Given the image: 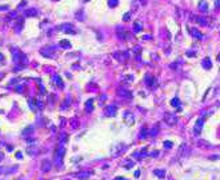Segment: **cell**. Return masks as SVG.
I'll use <instances>...</instances> for the list:
<instances>
[{
  "mask_svg": "<svg viewBox=\"0 0 220 180\" xmlns=\"http://www.w3.org/2000/svg\"><path fill=\"white\" fill-rule=\"evenodd\" d=\"M164 122H165L168 126H175L176 123H178V116L175 115V113H169V112H167L165 115H164Z\"/></svg>",
  "mask_w": 220,
  "mask_h": 180,
  "instance_id": "cell-1",
  "label": "cell"
},
{
  "mask_svg": "<svg viewBox=\"0 0 220 180\" xmlns=\"http://www.w3.org/2000/svg\"><path fill=\"white\" fill-rule=\"evenodd\" d=\"M59 29H60V31H63L64 34H70V35L76 34V28H75L72 24H70V23H65V24L60 25V27H59Z\"/></svg>",
  "mask_w": 220,
  "mask_h": 180,
  "instance_id": "cell-2",
  "label": "cell"
},
{
  "mask_svg": "<svg viewBox=\"0 0 220 180\" xmlns=\"http://www.w3.org/2000/svg\"><path fill=\"white\" fill-rule=\"evenodd\" d=\"M55 50H56V47L55 45H48V47H44V48H41L40 52H41V55L43 56H47V57H54L55 55H54V52Z\"/></svg>",
  "mask_w": 220,
  "mask_h": 180,
  "instance_id": "cell-3",
  "label": "cell"
},
{
  "mask_svg": "<svg viewBox=\"0 0 220 180\" xmlns=\"http://www.w3.org/2000/svg\"><path fill=\"white\" fill-rule=\"evenodd\" d=\"M191 153V149H189V147L187 145V144H182L180 145V149H179V158L180 159H184L187 156Z\"/></svg>",
  "mask_w": 220,
  "mask_h": 180,
  "instance_id": "cell-4",
  "label": "cell"
},
{
  "mask_svg": "<svg viewBox=\"0 0 220 180\" xmlns=\"http://www.w3.org/2000/svg\"><path fill=\"white\" fill-rule=\"evenodd\" d=\"M146 83H147V86H148L151 90H155V88H157V81L155 77H152L149 73H147L146 75Z\"/></svg>",
  "mask_w": 220,
  "mask_h": 180,
  "instance_id": "cell-5",
  "label": "cell"
},
{
  "mask_svg": "<svg viewBox=\"0 0 220 180\" xmlns=\"http://www.w3.org/2000/svg\"><path fill=\"white\" fill-rule=\"evenodd\" d=\"M189 18H191V20H192V21L199 23V24H200V25H203V27H207V25H208V20H207L205 18H203V16H195V15H191Z\"/></svg>",
  "mask_w": 220,
  "mask_h": 180,
  "instance_id": "cell-6",
  "label": "cell"
},
{
  "mask_svg": "<svg viewBox=\"0 0 220 180\" xmlns=\"http://www.w3.org/2000/svg\"><path fill=\"white\" fill-rule=\"evenodd\" d=\"M117 95H119L120 97H124V99H132V92L128 91L127 88H123V87L117 90Z\"/></svg>",
  "mask_w": 220,
  "mask_h": 180,
  "instance_id": "cell-7",
  "label": "cell"
},
{
  "mask_svg": "<svg viewBox=\"0 0 220 180\" xmlns=\"http://www.w3.org/2000/svg\"><path fill=\"white\" fill-rule=\"evenodd\" d=\"M124 122H126L128 126H132L133 123H135V116H133V113L132 112H129V111H127V112H124Z\"/></svg>",
  "mask_w": 220,
  "mask_h": 180,
  "instance_id": "cell-8",
  "label": "cell"
},
{
  "mask_svg": "<svg viewBox=\"0 0 220 180\" xmlns=\"http://www.w3.org/2000/svg\"><path fill=\"white\" fill-rule=\"evenodd\" d=\"M128 56H129V52H128V51H124V52H115V54H113V57L117 59L119 61L127 60Z\"/></svg>",
  "mask_w": 220,
  "mask_h": 180,
  "instance_id": "cell-9",
  "label": "cell"
},
{
  "mask_svg": "<svg viewBox=\"0 0 220 180\" xmlns=\"http://www.w3.org/2000/svg\"><path fill=\"white\" fill-rule=\"evenodd\" d=\"M63 153H64V148H63V144H60L59 145V148H57V151H56V165L59 167L61 164V158H63Z\"/></svg>",
  "mask_w": 220,
  "mask_h": 180,
  "instance_id": "cell-10",
  "label": "cell"
},
{
  "mask_svg": "<svg viewBox=\"0 0 220 180\" xmlns=\"http://www.w3.org/2000/svg\"><path fill=\"white\" fill-rule=\"evenodd\" d=\"M203 124H204V119H199V120H196L195 127H193V133H195V135H199V133L202 132V129H203Z\"/></svg>",
  "mask_w": 220,
  "mask_h": 180,
  "instance_id": "cell-11",
  "label": "cell"
},
{
  "mask_svg": "<svg viewBox=\"0 0 220 180\" xmlns=\"http://www.w3.org/2000/svg\"><path fill=\"white\" fill-rule=\"evenodd\" d=\"M23 27H24V19H23V18H18V19H16V21H15V24H14L15 31L16 32H21Z\"/></svg>",
  "mask_w": 220,
  "mask_h": 180,
  "instance_id": "cell-12",
  "label": "cell"
},
{
  "mask_svg": "<svg viewBox=\"0 0 220 180\" xmlns=\"http://www.w3.org/2000/svg\"><path fill=\"white\" fill-rule=\"evenodd\" d=\"M198 9L202 14H207V12H208V3H207L205 0H200L199 4H198Z\"/></svg>",
  "mask_w": 220,
  "mask_h": 180,
  "instance_id": "cell-13",
  "label": "cell"
},
{
  "mask_svg": "<svg viewBox=\"0 0 220 180\" xmlns=\"http://www.w3.org/2000/svg\"><path fill=\"white\" fill-rule=\"evenodd\" d=\"M11 52H12V56H14V61L15 63H19L20 56H21V52L19 51L16 47H11Z\"/></svg>",
  "mask_w": 220,
  "mask_h": 180,
  "instance_id": "cell-14",
  "label": "cell"
},
{
  "mask_svg": "<svg viewBox=\"0 0 220 180\" xmlns=\"http://www.w3.org/2000/svg\"><path fill=\"white\" fill-rule=\"evenodd\" d=\"M196 144H198V147L200 149H207V148L211 147V144L207 142V140H204V139H199L198 142H196Z\"/></svg>",
  "mask_w": 220,
  "mask_h": 180,
  "instance_id": "cell-15",
  "label": "cell"
},
{
  "mask_svg": "<svg viewBox=\"0 0 220 180\" xmlns=\"http://www.w3.org/2000/svg\"><path fill=\"white\" fill-rule=\"evenodd\" d=\"M106 115L110 116V117H113L115 115H116V107L115 106H108L106 108Z\"/></svg>",
  "mask_w": 220,
  "mask_h": 180,
  "instance_id": "cell-16",
  "label": "cell"
},
{
  "mask_svg": "<svg viewBox=\"0 0 220 180\" xmlns=\"http://www.w3.org/2000/svg\"><path fill=\"white\" fill-rule=\"evenodd\" d=\"M187 29H188V32H189V34H191L195 39H202V37H203V35L200 34V32H199L196 28H191V27H188Z\"/></svg>",
  "mask_w": 220,
  "mask_h": 180,
  "instance_id": "cell-17",
  "label": "cell"
},
{
  "mask_svg": "<svg viewBox=\"0 0 220 180\" xmlns=\"http://www.w3.org/2000/svg\"><path fill=\"white\" fill-rule=\"evenodd\" d=\"M202 65H203L204 70H211V68H212L211 59H209V57H204V59H203V61H202Z\"/></svg>",
  "mask_w": 220,
  "mask_h": 180,
  "instance_id": "cell-18",
  "label": "cell"
},
{
  "mask_svg": "<svg viewBox=\"0 0 220 180\" xmlns=\"http://www.w3.org/2000/svg\"><path fill=\"white\" fill-rule=\"evenodd\" d=\"M132 156L136 158V159H143V158H146V156H148V152L146 151V148H143L140 152H133Z\"/></svg>",
  "mask_w": 220,
  "mask_h": 180,
  "instance_id": "cell-19",
  "label": "cell"
},
{
  "mask_svg": "<svg viewBox=\"0 0 220 180\" xmlns=\"http://www.w3.org/2000/svg\"><path fill=\"white\" fill-rule=\"evenodd\" d=\"M52 80H54L55 83L57 84V87H59V88H63V87H64V83H63V80L60 79V76H59V75H54Z\"/></svg>",
  "mask_w": 220,
  "mask_h": 180,
  "instance_id": "cell-20",
  "label": "cell"
},
{
  "mask_svg": "<svg viewBox=\"0 0 220 180\" xmlns=\"http://www.w3.org/2000/svg\"><path fill=\"white\" fill-rule=\"evenodd\" d=\"M36 15H37V11H36L35 8H29V9H25V11H24V16H27V18L36 16Z\"/></svg>",
  "mask_w": 220,
  "mask_h": 180,
  "instance_id": "cell-21",
  "label": "cell"
},
{
  "mask_svg": "<svg viewBox=\"0 0 220 180\" xmlns=\"http://www.w3.org/2000/svg\"><path fill=\"white\" fill-rule=\"evenodd\" d=\"M159 128H160V126H159V124L153 126V127H152V129H151L149 132H148V135H149L151 137H153L155 135H157V133H159Z\"/></svg>",
  "mask_w": 220,
  "mask_h": 180,
  "instance_id": "cell-22",
  "label": "cell"
},
{
  "mask_svg": "<svg viewBox=\"0 0 220 180\" xmlns=\"http://www.w3.org/2000/svg\"><path fill=\"white\" fill-rule=\"evenodd\" d=\"M171 106H172V107H175V108H179V109H180L182 101H180V99H178V97H173V99L171 100Z\"/></svg>",
  "mask_w": 220,
  "mask_h": 180,
  "instance_id": "cell-23",
  "label": "cell"
},
{
  "mask_svg": "<svg viewBox=\"0 0 220 180\" xmlns=\"http://www.w3.org/2000/svg\"><path fill=\"white\" fill-rule=\"evenodd\" d=\"M147 136H148V128L144 126L142 128V131H140V133H139V137H140V139H146Z\"/></svg>",
  "mask_w": 220,
  "mask_h": 180,
  "instance_id": "cell-24",
  "label": "cell"
},
{
  "mask_svg": "<svg viewBox=\"0 0 220 180\" xmlns=\"http://www.w3.org/2000/svg\"><path fill=\"white\" fill-rule=\"evenodd\" d=\"M85 109H87V112H91V111L93 109V100L92 99L87 100V103H85Z\"/></svg>",
  "mask_w": 220,
  "mask_h": 180,
  "instance_id": "cell-25",
  "label": "cell"
},
{
  "mask_svg": "<svg viewBox=\"0 0 220 180\" xmlns=\"http://www.w3.org/2000/svg\"><path fill=\"white\" fill-rule=\"evenodd\" d=\"M153 173H155L157 178H160V179H163L164 176H165V172H164L163 169H155V171H153Z\"/></svg>",
  "mask_w": 220,
  "mask_h": 180,
  "instance_id": "cell-26",
  "label": "cell"
},
{
  "mask_svg": "<svg viewBox=\"0 0 220 180\" xmlns=\"http://www.w3.org/2000/svg\"><path fill=\"white\" fill-rule=\"evenodd\" d=\"M117 31H119V32H117V36H119L120 39H127V37H128L127 32H126V31H121V28H119Z\"/></svg>",
  "mask_w": 220,
  "mask_h": 180,
  "instance_id": "cell-27",
  "label": "cell"
},
{
  "mask_svg": "<svg viewBox=\"0 0 220 180\" xmlns=\"http://www.w3.org/2000/svg\"><path fill=\"white\" fill-rule=\"evenodd\" d=\"M50 168H51V163L48 162V160H45V162H44V164H43V171L48 172V171H50Z\"/></svg>",
  "mask_w": 220,
  "mask_h": 180,
  "instance_id": "cell-28",
  "label": "cell"
},
{
  "mask_svg": "<svg viewBox=\"0 0 220 180\" xmlns=\"http://www.w3.org/2000/svg\"><path fill=\"white\" fill-rule=\"evenodd\" d=\"M133 31L135 32L142 31V24H140V21H135V24H133Z\"/></svg>",
  "mask_w": 220,
  "mask_h": 180,
  "instance_id": "cell-29",
  "label": "cell"
},
{
  "mask_svg": "<svg viewBox=\"0 0 220 180\" xmlns=\"http://www.w3.org/2000/svg\"><path fill=\"white\" fill-rule=\"evenodd\" d=\"M60 47H63V48H71V44H70V41H68V40H61V41H60Z\"/></svg>",
  "mask_w": 220,
  "mask_h": 180,
  "instance_id": "cell-30",
  "label": "cell"
},
{
  "mask_svg": "<svg viewBox=\"0 0 220 180\" xmlns=\"http://www.w3.org/2000/svg\"><path fill=\"white\" fill-rule=\"evenodd\" d=\"M117 4H119V0H108V5H110L111 8L117 7Z\"/></svg>",
  "mask_w": 220,
  "mask_h": 180,
  "instance_id": "cell-31",
  "label": "cell"
},
{
  "mask_svg": "<svg viewBox=\"0 0 220 180\" xmlns=\"http://www.w3.org/2000/svg\"><path fill=\"white\" fill-rule=\"evenodd\" d=\"M32 131H34V127H27V128H25V129L21 132V135H23V136H27L28 133L32 132Z\"/></svg>",
  "mask_w": 220,
  "mask_h": 180,
  "instance_id": "cell-32",
  "label": "cell"
},
{
  "mask_svg": "<svg viewBox=\"0 0 220 180\" xmlns=\"http://www.w3.org/2000/svg\"><path fill=\"white\" fill-rule=\"evenodd\" d=\"M163 145L165 147V148H168V149H171L173 147V144H172V142H164L163 143Z\"/></svg>",
  "mask_w": 220,
  "mask_h": 180,
  "instance_id": "cell-33",
  "label": "cell"
},
{
  "mask_svg": "<svg viewBox=\"0 0 220 180\" xmlns=\"http://www.w3.org/2000/svg\"><path fill=\"white\" fill-rule=\"evenodd\" d=\"M129 19H131V14H129V12H127V14L123 15V20H124V21H128Z\"/></svg>",
  "mask_w": 220,
  "mask_h": 180,
  "instance_id": "cell-34",
  "label": "cell"
},
{
  "mask_svg": "<svg viewBox=\"0 0 220 180\" xmlns=\"http://www.w3.org/2000/svg\"><path fill=\"white\" fill-rule=\"evenodd\" d=\"M185 55H187V56H189V57H193V56H195V52H193V51H187Z\"/></svg>",
  "mask_w": 220,
  "mask_h": 180,
  "instance_id": "cell-35",
  "label": "cell"
},
{
  "mask_svg": "<svg viewBox=\"0 0 220 180\" xmlns=\"http://www.w3.org/2000/svg\"><path fill=\"white\" fill-rule=\"evenodd\" d=\"M133 51H135L137 55H140L139 52H142V47H139V45H137V47H135V48H133Z\"/></svg>",
  "mask_w": 220,
  "mask_h": 180,
  "instance_id": "cell-36",
  "label": "cell"
},
{
  "mask_svg": "<svg viewBox=\"0 0 220 180\" xmlns=\"http://www.w3.org/2000/svg\"><path fill=\"white\" fill-rule=\"evenodd\" d=\"M9 18L16 19V18H18V12H11V14H9Z\"/></svg>",
  "mask_w": 220,
  "mask_h": 180,
  "instance_id": "cell-37",
  "label": "cell"
},
{
  "mask_svg": "<svg viewBox=\"0 0 220 180\" xmlns=\"http://www.w3.org/2000/svg\"><path fill=\"white\" fill-rule=\"evenodd\" d=\"M3 9H4V11H7V9H8V5H0V11H3Z\"/></svg>",
  "mask_w": 220,
  "mask_h": 180,
  "instance_id": "cell-38",
  "label": "cell"
},
{
  "mask_svg": "<svg viewBox=\"0 0 220 180\" xmlns=\"http://www.w3.org/2000/svg\"><path fill=\"white\" fill-rule=\"evenodd\" d=\"M25 4H27V1H25V0H24V1H21L20 4H19V7H18V8H21V7H24Z\"/></svg>",
  "mask_w": 220,
  "mask_h": 180,
  "instance_id": "cell-39",
  "label": "cell"
},
{
  "mask_svg": "<svg viewBox=\"0 0 220 180\" xmlns=\"http://www.w3.org/2000/svg\"><path fill=\"white\" fill-rule=\"evenodd\" d=\"M143 39H144V40H149L151 36H149V35H146V36H143Z\"/></svg>",
  "mask_w": 220,
  "mask_h": 180,
  "instance_id": "cell-40",
  "label": "cell"
},
{
  "mask_svg": "<svg viewBox=\"0 0 220 180\" xmlns=\"http://www.w3.org/2000/svg\"><path fill=\"white\" fill-rule=\"evenodd\" d=\"M215 5H216V7H220V0H216V1H215Z\"/></svg>",
  "mask_w": 220,
  "mask_h": 180,
  "instance_id": "cell-41",
  "label": "cell"
},
{
  "mask_svg": "<svg viewBox=\"0 0 220 180\" xmlns=\"http://www.w3.org/2000/svg\"><path fill=\"white\" fill-rule=\"evenodd\" d=\"M157 155H159V152H157V151H155V152L151 153V156H157Z\"/></svg>",
  "mask_w": 220,
  "mask_h": 180,
  "instance_id": "cell-42",
  "label": "cell"
},
{
  "mask_svg": "<svg viewBox=\"0 0 220 180\" xmlns=\"http://www.w3.org/2000/svg\"><path fill=\"white\" fill-rule=\"evenodd\" d=\"M76 18H77V19H81V11H80V12H79V14L76 15Z\"/></svg>",
  "mask_w": 220,
  "mask_h": 180,
  "instance_id": "cell-43",
  "label": "cell"
},
{
  "mask_svg": "<svg viewBox=\"0 0 220 180\" xmlns=\"http://www.w3.org/2000/svg\"><path fill=\"white\" fill-rule=\"evenodd\" d=\"M115 180H128V179H126V178H116Z\"/></svg>",
  "mask_w": 220,
  "mask_h": 180,
  "instance_id": "cell-44",
  "label": "cell"
},
{
  "mask_svg": "<svg viewBox=\"0 0 220 180\" xmlns=\"http://www.w3.org/2000/svg\"><path fill=\"white\" fill-rule=\"evenodd\" d=\"M21 156H23V155H21L20 152H18V153H16V158H21Z\"/></svg>",
  "mask_w": 220,
  "mask_h": 180,
  "instance_id": "cell-45",
  "label": "cell"
},
{
  "mask_svg": "<svg viewBox=\"0 0 220 180\" xmlns=\"http://www.w3.org/2000/svg\"><path fill=\"white\" fill-rule=\"evenodd\" d=\"M139 175H140V172L136 171V172H135V176H136V178H139Z\"/></svg>",
  "mask_w": 220,
  "mask_h": 180,
  "instance_id": "cell-46",
  "label": "cell"
},
{
  "mask_svg": "<svg viewBox=\"0 0 220 180\" xmlns=\"http://www.w3.org/2000/svg\"><path fill=\"white\" fill-rule=\"evenodd\" d=\"M140 1V4H146V0H139Z\"/></svg>",
  "mask_w": 220,
  "mask_h": 180,
  "instance_id": "cell-47",
  "label": "cell"
},
{
  "mask_svg": "<svg viewBox=\"0 0 220 180\" xmlns=\"http://www.w3.org/2000/svg\"><path fill=\"white\" fill-rule=\"evenodd\" d=\"M0 60H1V61H3V60H4V56H3V55H1V54H0Z\"/></svg>",
  "mask_w": 220,
  "mask_h": 180,
  "instance_id": "cell-48",
  "label": "cell"
},
{
  "mask_svg": "<svg viewBox=\"0 0 220 180\" xmlns=\"http://www.w3.org/2000/svg\"><path fill=\"white\" fill-rule=\"evenodd\" d=\"M218 60H219V61H220V55H219V56H218Z\"/></svg>",
  "mask_w": 220,
  "mask_h": 180,
  "instance_id": "cell-49",
  "label": "cell"
},
{
  "mask_svg": "<svg viewBox=\"0 0 220 180\" xmlns=\"http://www.w3.org/2000/svg\"><path fill=\"white\" fill-rule=\"evenodd\" d=\"M84 1H90V0H84Z\"/></svg>",
  "mask_w": 220,
  "mask_h": 180,
  "instance_id": "cell-50",
  "label": "cell"
},
{
  "mask_svg": "<svg viewBox=\"0 0 220 180\" xmlns=\"http://www.w3.org/2000/svg\"><path fill=\"white\" fill-rule=\"evenodd\" d=\"M54 1H59V0H54Z\"/></svg>",
  "mask_w": 220,
  "mask_h": 180,
  "instance_id": "cell-51",
  "label": "cell"
}]
</instances>
